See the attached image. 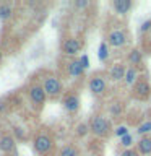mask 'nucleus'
<instances>
[{"label": "nucleus", "instance_id": "f257e3e1", "mask_svg": "<svg viewBox=\"0 0 151 156\" xmlns=\"http://www.w3.org/2000/svg\"><path fill=\"white\" fill-rule=\"evenodd\" d=\"M33 150L39 156H52L55 153V140L46 129L37 130L33 136Z\"/></svg>", "mask_w": 151, "mask_h": 156}, {"label": "nucleus", "instance_id": "f03ea898", "mask_svg": "<svg viewBox=\"0 0 151 156\" xmlns=\"http://www.w3.org/2000/svg\"><path fill=\"white\" fill-rule=\"evenodd\" d=\"M90 132L97 138H109L111 135H114V124L111 119L101 115V114H94L90 119Z\"/></svg>", "mask_w": 151, "mask_h": 156}, {"label": "nucleus", "instance_id": "7ed1b4c3", "mask_svg": "<svg viewBox=\"0 0 151 156\" xmlns=\"http://www.w3.org/2000/svg\"><path fill=\"white\" fill-rule=\"evenodd\" d=\"M42 88L44 91H46V94L49 99L55 101L58 98H62L65 93H63V83L62 80L58 78L57 75H54V73H47L46 76L42 78Z\"/></svg>", "mask_w": 151, "mask_h": 156}, {"label": "nucleus", "instance_id": "20e7f679", "mask_svg": "<svg viewBox=\"0 0 151 156\" xmlns=\"http://www.w3.org/2000/svg\"><path fill=\"white\" fill-rule=\"evenodd\" d=\"M132 98L136 101H148L151 98V83L146 73H141L136 83L132 86Z\"/></svg>", "mask_w": 151, "mask_h": 156}, {"label": "nucleus", "instance_id": "39448f33", "mask_svg": "<svg viewBox=\"0 0 151 156\" xmlns=\"http://www.w3.org/2000/svg\"><path fill=\"white\" fill-rule=\"evenodd\" d=\"M28 98H29V102L33 104V107L37 111H41L49 99L41 83H31L28 86Z\"/></svg>", "mask_w": 151, "mask_h": 156}, {"label": "nucleus", "instance_id": "423d86ee", "mask_svg": "<svg viewBox=\"0 0 151 156\" xmlns=\"http://www.w3.org/2000/svg\"><path fill=\"white\" fill-rule=\"evenodd\" d=\"M106 42L109 44V47L124 49L128 44V33L125 28H112L106 34Z\"/></svg>", "mask_w": 151, "mask_h": 156}, {"label": "nucleus", "instance_id": "0eeeda50", "mask_svg": "<svg viewBox=\"0 0 151 156\" xmlns=\"http://www.w3.org/2000/svg\"><path fill=\"white\" fill-rule=\"evenodd\" d=\"M88 90L91 91L93 96L102 98L107 93V90H109V83H107L106 76L102 73H94L90 78V81H88Z\"/></svg>", "mask_w": 151, "mask_h": 156}, {"label": "nucleus", "instance_id": "6e6552de", "mask_svg": "<svg viewBox=\"0 0 151 156\" xmlns=\"http://www.w3.org/2000/svg\"><path fill=\"white\" fill-rule=\"evenodd\" d=\"M0 151L7 156H16V140H15L13 133H10V132L0 133Z\"/></svg>", "mask_w": 151, "mask_h": 156}, {"label": "nucleus", "instance_id": "1a4fd4ad", "mask_svg": "<svg viewBox=\"0 0 151 156\" xmlns=\"http://www.w3.org/2000/svg\"><path fill=\"white\" fill-rule=\"evenodd\" d=\"M80 96L75 91H67L65 94L62 96V106L68 114H76L78 109H80Z\"/></svg>", "mask_w": 151, "mask_h": 156}, {"label": "nucleus", "instance_id": "9d476101", "mask_svg": "<svg viewBox=\"0 0 151 156\" xmlns=\"http://www.w3.org/2000/svg\"><path fill=\"white\" fill-rule=\"evenodd\" d=\"M81 47H83V41H80V39L75 37V36L65 37L62 41V46H60L62 52L68 57H75L76 54L81 51Z\"/></svg>", "mask_w": 151, "mask_h": 156}, {"label": "nucleus", "instance_id": "9b49d317", "mask_svg": "<svg viewBox=\"0 0 151 156\" xmlns=\"http://www.w3.org/2000/svg\"><path fill=\"white\" fill-rule=\"evenodd\" d=\"M127 67L128 65H125V63H122V62L114 63V65L111 67V70H109V80L114 81V83L124 81L125 73H127Z\"/></svg>", "mask_w": 151, "mask_h": 156}, {"label": "nucleus", "instance_id": "f8f14e48", "mask_svg": "<svg viewBox=\"0 0 151 156\" xmlns=\"http://www.w3.org/2000/svg\"><path fill=\"white\" fill-rule=\"evenodd\" d=\"M65 67H67L68 76H72V78H78V76L85 75V67L81 65L80 58H70V60L67 62Z\"/></svg>", "mask_w": 151, "mask_h": 156}, {"label": "nucleus", "instance_id": "ddd939ff", "mask_svg": "<svg viewBox=\"0 0 151 156\" xmlns=\"http://www.w3.org/2000/svg\"><path fill=\"white\" fill-rule=\"evenodd\" d=\"M136 151L141 156H149L151 154V135L141 136V138L136 141Z\"/></svg>", "mask_w": 151, "mask_h": 156}, {"label": "nucleus", "instance_id": "4468645a", "mask_svg": "<svg viewBox=\"0 0 151 156\" xmlns=\"http://www.w3.org/2000/svg\"><path fill=\"white\" fill-rule=\"evenodd\" d=\"M133 7V2L132 0H114L112 2V8L115 10V13L119 15H127Z\"/></svg>", "mask_w": 151, "mask_h": 156}, {"label": "nucleus", "instance_id": "2eb2a0df", "mask_svg": "<svg viewBox=\"0 0 151 156\" xmlns=\"http://www.w3.org/2000/svg\"><path fill=\"white\" fill-rule=\"evenodd\" d=\"M140 68H136V67H127V73H125V78H124V83H125V86H133L136 80L140 78Z\"/></svg>", "mask_w": 151, "mask_h": 156}, {"label": "nucleus", "instance_id": "dca6fc26", "mask_svg": "<svg viewBox=\"0 0 151 156\" xmlns=\"http://www.w3.org/2000/svg\"><path fill=\"white\" fill-rule=\"evenodd\" d=\"M127 62H128L130 67H136L140 68L141 67V62H143V55H141L140 49H132V51L128 52V55H127Z\"/></svg>", "mask_w": 151, "mask_h": 156}, {"label": "nucleus", "instance_id": "f3484780", "mask_svg": "<svg viewBox=\"0 0 151 156\" xmlns=\"http://www.w3.org/2000/svg\"><path fill=\"white\" fill-rule=\"evenodd\" d=\"M57 156H80V150L73 143H67L57 151Z\"/></svg>", "mask_w": 151, "mask_h": 156}, {"label": "nucleus", "instance_id": "a211bd4d", "mask_svg": "<svg viewBox=\"0 0 151 156\" xmlns=\"http://www.w3.org/2000/svg\"><path fill=\"white\" fill-rule=\"evenodd\" d=\"M109 112H111V115L114 117V119H117V117H122V115H124V112H125V104H124L122 101L112 102V104L109 106Z\"/></svg>", "mask_w": 151, "mask_h": 156}, {"label": "nucleus", "instance_id": "6ab92c4d", "mask_svg": "<svg viewBox=\"0 0 151 156\" xmlns=\"http://www.w3.org/2000/svg\"><path fill=\"white\" fill-rule=\"evenodd\" d=\"M13 8L10 3H0V21H7L12 18Z\"/></svg>", "mask_w": 151, "mask_h": 156}, {"label": "nucleus", "instance_id": "aec40b11", "mask_svg": "<svg viewBox=\"0 0 151 156\" xmlns=\"http://www.w3.org/2000/svg\"><path fill=\"white\" fill-rule=\"evenodd\" d=\"M97 58H99L101 62H106L107 58H109V44L106 41H102L99 44V49H97Z\"/></svg>", "mask_w": 151, "mask_h": 156}, {"label": "nucleus", "instance_id": "412c9836", "mask_svg": "<svg viewBox=\"0 0 151 156\" xmlns=\"http://www.w3.org/2000/svg\"><path fill=\"white\" fill-rule=\"evenodd\" d=\"M75 133H76V136H80V138H85L88 133H91V132H90V124H86V122H80V124H76Z\"/></svg>", "mask_w": 151, "mask_h": 156}, {"label": "nucleus", "instance_id": "4be33fe9", "mask_svg": "<svg viewBox=\"0 0 151 156\" xmlns=\"http://www.w3.org/2000/svg\"><path fill=\"white\" fill-rule=\"evenodd\" d=\"M136 133L141 135V136H146V135H151V120H145L136 127Z\"/></svg>", "mask_w": 151, "mask_h": 156}, {"label": "nucleus", "instance_id": "5701e85b", "mask_svg": "<svg viewBox=\"0 0 151 156\" xmlns=\"http://www.w3.org/2000/svg\"><path fill=\"white\" fill-rule=\"evenodd\" d=\"M120 146L124 150H128V148H133V135L128 133L125 136H122L120 138Z\"/></svg>", "mask_w": 151, "mask_h": 156}, {"label": "nucleus", "instance_id": "b1692460", "mask_svg": "<svg viewBox=\"0 0 151 156\" xmlns=\"http://www.w3.org/2000/svg\"><path fill=\"white\" fill-rule=\"evenodd\" d=\"M130 133V129L127 125H117L115 129H114V135H117L119 138H122V136H125V135H128Z\"/></svg>", "mask_w": 151, "mask_h": 156}, {"label": "nucleus", "instance_id": "393cba45", "mask_svg": "<svg viewBox=\"0 0 151 156\" xmlns=\"http://www.w3.org/2000/svg\"><path fill=\"white\" fill-rule=\"evenodd\" d=\"M119 156H141V154L136 151V148H128V150H122Z\"/></svg>", "mask_w": 151, "mask_h": 156}, {"label": "nucleus", "instance_id": "a878e982", "mask_svg": "<svg viewBox=\"0 0 151 156\" xmlns=\"http://www.w3.org/2000/svg\"><path fill=\"white\" fill-rule=\"evenodd\" d=\"M140 31H141V33H148V31H151V20H146V21L141 23Z\"/></svg>", "mask_w": 151, "mask_h": 156}, {"label": "nucleus", "instance_id": "bb28decb", "mask_svg": "<svg viewBox=\"0 0 151 156\" xmlns=\"http://www.w3.org/2000/svg\"><path fill=\"white\" fill-rule=\"evenodd\" d=\"M80 62H81V65L85 67V70H86V68H90V57H88L86 54H83V55L80 57Z\"/></svg>", "mask_w": 151, "mask_h": 156}, {"label": "nucleus", "instance_id": "cd10ccee", "mask_svg": "<svg viewBox=\"0 0 151 156\" xmlns=\"http://www.w3.org/2000/svg\"><path fill=\"white\" fill-rule=\"evenodd\" d=\"M88 5H90V2H88V0H78V2H75V7H76V8H86Z\"/></svg>", "mask_w": 151, "mask_h": 156}, {"label": "nucleus", "instance_id": "c85d7f7f", "mask_svg": "<svg viewBox=\"0 0 151 156\" xmlns=\"http://www.w3.org/2000/svg\"><path fill=\"white\" fill-rule=\"evenodd\" d=\"M2 55H3V52H2V47H0V60H2Z\"/></svg>", "mask_w": 151, "mask_h": 156}, {"label": "nucleus", "instance_id": "c756f323", "mask_svg": "<svg viewBox=\"0 0 151 156\" xmlns=\"http://www.w3.org/2000/svg\"><path fill=\"white\" fill-rule=\"evenodd\" d=\"M88 156H97V154H88Z\"/></svg>", "mask_w": 151, "mask_h": 156}]
</instances>
